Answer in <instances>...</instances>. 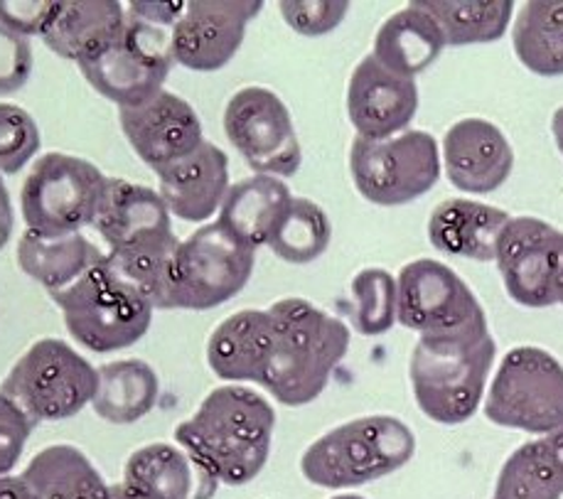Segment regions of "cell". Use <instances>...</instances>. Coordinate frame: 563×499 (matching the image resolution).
<instances>
[{
    "mask_svg": "<svg viewBox=\"0 0 563 499\" xmlns=\"http://www.w3.org/2000/svg\"><path fill=\"white\" fill-rule=\"evenodd\" d=\"M485 415L505 429L547 435L563 425V364L541 347L509 350L489 387Z\"/></svg>",
    "mask_w": 563,
    "mask_h": 499,
    "instance_id": "30bf717a",
    "label": "cell"
},
{
    "mask_svg": "<svg viewBox=\"0 0 563 499\" xmlns=\"http://www.w3.org/2000/svg\"><path fill=\"white\" fill-rule=\"evenodd\" d=\"M416 435L394 415H364L328 431L300 457L306 480L325 490H350L382 480L411 461Z\"/></svg>",
    "mask_w": 563,
    "mask_h": 499,
    "instance_id": "5b68a950",
    "label": "cell"
},
{
    "mask_svg": "<svg viewBox=\"0 0 563 499\" xmlns=\"http://www.w3.org/2000/svg\"><path fill=\"white\" fill-rule=\"evenodd\" d=\"M441 25L445 45H485L497 43L512 20L515 3L495 0V3H421Z\"/></svg>",
    "mask_w": 563,
    "mask_h": 499,
    "instance_id": "1f68e13d",
    "label": "cell"
},
{
    "mask_svg": "<svg viewBox=\"0 0 563 499\" xmlns=\"http://www.w3.org/2000/svg\"><path fill=\"white\" fill-rule=\"evenodd\" d=\"M495 355L497 345L487 325L445 335H421L409 364L419 409L443 425L471 421L483 403Z\"/></svg>",
    "mask_w": 563,
    "mask_h": 499,
    "instance_id": "3957f363",
    "label": "cell"
},
{
    "mask_svg": "<svg viewBox=\"0 0 563 499\" xmlns=\"http://www.w3.org/2000/svg\"><path fill=\"white\" fill-rule=\"evenodd\" d=\"M563 483L544 441H529L507 457L495 499H561Z\"/></svg>",
    "mask_w": 563,
    "mask_h": 499,
    "instance_id": "d6a6232c",
    "label": "cell"
},
{
    "mask_svg": "<svg viewBox=\"0 0 563 499\" xmlns=\"http://www.w3.org/2000/svg\"><path fill=\"white\" fill-rule=\"evenodd\" d=\"M396 320L421 335H445L487 325L485 310L451 266L416 258L396 278Z\"/></svg>",
    "mask_w": 563,
    "mask_h": 499,
    "instance_id": "4fadbf2b",
    "label": "cell"
},
{
    "mask_svg": "<svg viewBox=\"0 0 563 499\" xmlns=\"http://www.w3.org/2000/svg\"><path fill=\"white\" fill-rule=\"evenodd\" d=\"M268 310H239L219 322L207 342L210 369L224 381H254L261 387L271 352Z\"/></svg>",
    "mask_w": 563,
    "mask_h": 499,
    "instance_id": "cb8c5ba5",
    "label": "cell"
},
{
    "mask_svg": "<svg viewBox=\"0 0 563 499\" xmlns=\"http://www.w3.org/2000/svg\"><path fill=\"white\" fill-rule=\"evenodd\" d=\"M541 441H544L547 451L551 453V457H554L556 470H559V475H561V483H563V425H561V429H556V431L547 433L544 439H541Z\"/></svg>",
    "mask_w": 563,
    "mask_h": 499,
    "instance_id": "60d3db41",
    "label": "cell"
},
{
    "mask_svg": "<svg viewBox=\"0 0 563 499\" xmlns=\"http://www.w3.org/2000/svg\"><path fill=\"white\" fill-rule=\"evenodd\" d=\"M274 332L264 387L284 407H306L325 391L350 350V330L340 318L303 298H284L268 308Z\"/></svg>",
    "mask_w": 563,
    "mask_h": 499,
    "instance_id": "7a4b0ae2",
    "label": "cell"
},
{
    "mask_svg": "<svg viewBox=\"0 0 563 499\" xmlns=\"http://www.w3.org/2000/svg\"><path fill=\"white\" fill-rule=\"evenodd\" d=\"M290 200L294 195L284 180L274 175H252L229 187L217 222L246 246H268Z\"/></svg>",
    "mask_w": 563,
    "mask_h": 499,
    "instance_id": "d4e9b609",
    "label": "cell"
},
{
    "mask_svg": "<svg viewBox=\"0 0 563 499\" xmlns=\"http://www.w3.org/2000/svg\"><path fill=\"white\" fill-rule=\"evenodd\" d=\"M512 220L505 210L473 200H445L435 207L429 220V239L441 254L495 262L497 239Z\"/></svg>",
    "mask_w": 563,
    "mask_h": 499,
    "instance_id": "603a6c76",
    "label": "cell"
},
{
    "mask_svg": "<svg viewBox=\"0 0 563 499\" xmlns=\"http://www.w3.org/2000/svg\"><path fill=\"white\" fill-rule=\"evenodd\" d=\"M170 210L161 192L145 185L109 178L93 229L109 246V256L175 242Z\"/></svg>",
    "mask_w": 563,
    "mask_h": 499,
    "instance_id": "ac0fdd59",
    "label": "cell"
},
{
    "mask_svg": "<svg viewBox=\"0 0 563 499\" xmlns=\"http://www.w3.org/2000/svg\"><path fill=\"white\" fill-rule=\"evenodd\" d=\"M99 372L65 340H37L20 357L0 391L35 423L65 421L93 401Z\"/></svg>",
    "mask_w": 563,
    "mask_h": 499,
    "instance_id": "9c48e42d",
    "label": "cell"
},
{
    "mask_svg": "<svg viewBox=\"0 0 563 499\" xmlns=\"http://www.w3.org/2000/svg\"><path fill=\"white\" fill-rule=\"evenodd\" d=\"M264 10L258 0H195L173 25V57L195 71H217L234 59L246 27Z\"/></svg>",
    "mask_w": 563,
    "mask_h": 499,
    "instance_id": "9a60e30c",
    "label": "cell"
},
{
    "mask_svg": "<svg viewBox=\"0 0 563 499\" xmlns=\"http://www.w3.org/2000/svg\"><path fill=\"white\" fill-rule=\"evenodd\" d=\"M13 226H15V214H13V202H10V192L3 182V175H0V248H5V244L13 236Z\"/></svg>",
    "mask_w": 563,
    "mask_h": 499,
    "instance_id": "f35d334b",
    "label": "cell"
},
{
    "mask_svg": "<svg viewBox=\"0 0 563 499\" xmlns=\"http://www.w3.org/2000/svg\"><path fill=\"white\" fill-rule=\"evenodd\" d=\"M224 131L256 175L290 178L303 163L290 111L266 87H244L227 101Z\"/></svg>",
    "mask_w": 563,
    "mask_h": 499,
    "instance_id": "7c38bea8",
    "label": "cell"
},
{
    "mask_svg": "<svg viewBox=\"0 0 563 499\" xmlns=\"http://www.w3.org/2000/svg\"><path fill=\"white\" fill-rule=\"evenodd\" d=\"M332 499H364V497H360V495H338V497H332Z\"/></svg>",
    "mask_w": 563,
    "mask_h": 499,
    "instance_id": "ee69618b",
    "label": "cell"
},
{
    "mask_svg": "<svg viewBox=\"0 0 563 499\" xmlns=\"http://www.w3.org/2000/svg\"><path fill=\"white\" fill-rule=\"evenodd\" d=\"M158 180L170 214L200 224L214 217L229 192V158L219 145L205 141L187 158L158 170Z\"/></svg>",
    "mask_w": 563,
    "mask_h": 499,
    "instance_id": "ffe728a7",
    "label": "cell"
},
{
    "mask_svg": "<svg viewBox=\"0 0 563 499\" xmlns=\"http://www.w3.org/2000/svg\"><path fill=\"white\" fill-rule=\"evenodd\" d=\"M91 407L99 419L129 425L148 415L161 397L158 374L143 359H117L103 364Z\"/></svg>",
    "mask_w": 563,
    "mask_h": 499,
    "instance_id": "83f0119b",
    "label": "cell"
},
{
    "mask_svg": "<svg viewBox=\"0 0 563 499\" xmlns=\"http://www.w3.org/2000/svg\"><path fill=\"white\" fill-rule=\"evenodd\" d=\"M33 45L30 37L0 20V97H10L27 85L33 75Z\"/></svg>",
    "mask_w": 563,
    "mask_h": 499,
    "instance_id": "d590c367",
    "label": "cell"
},
{
    "mask_svg": "<svg viewBox=\"0 0 563 499\" xmlns=\"http://www.w3.org/2000/svg\"><path fill=\"white\" fill-rule=\"evenodd\" d=\"M551 131H554L556 145H559V151H561V155H563V107L556 109L554 119H551Z\"/></svg>",
    "mask_w": 563,
    "mask_h": 499,
    "instance_id": "7bdbcfd3",
    "label": "cell"
},
{
    "mask_svg": "<svg viewBox=\"0 0 563 499\" xmlns=\"http://www.w3.org/2000/svg\"><path fill=\"white\" fill-rule=\"evenodd\" d=\"M126 20V8L113 0L55 3L40 37L55 55L87 65L117 43Z\"/></svg>",
    "mask_w": 563,
    "mask_h": 499,
    "instance_id": "7402d4cb",
    "label": "cell"
},
{
    "mask_svg": "<svg viewBox=\"0 0 563 499\" xmlns=\"http://www.w3.org/2000/svg\"><path fill=\"white\" fill-rule=\"evenodd\" d=\"M35 425L37 423L18 403L0 391V477H8L20 463V455H23Z\"/></svg>",
    "mask_w": 563,
    "mask_h": 499,
    "instance_id": "8d00e7d4",
    "label": "cell"
},
{
    "mask_svg": "<svg viewBox=\"0 0 563 499\" xmlns=\"http://www.w3.org/2000/svg\"><path fill=\"white\" fill-rule=\"evenodd\" d=\"M109 178L97 165L67 153H45L27 173L20 210L30 232L43 236L79 234L93 226Z\"/></svg>",
    "mask_w": 563,
    "mask_h": 499,
    "instance_id": "52a82bcc",
    "label": "cell"
},
{
    "mask_svg": "<svg viewBox=\"0 0 563 499\" xmlns=\"http://www.w3.org/2000/svg\"><path fill=\"white\" fill-rule=\"evenodd\" d=\"M512 43L521 65L541 77L563 75V3H525L512 27Z\"/></svg>",
    "mask_w": 563,
    "mask_h": 499,
    "instance_id": "f546056e",
    "label": "cell"
},
{
    "mask_svg": "<svg viewBox=\"0 0 563 499\" xmlns=\"http://www.w3.org/2000/svg\"><path fill=\"white\" fill-rule=\"evenodd\" d=\"M278 10L288 27L296 30L298 35L318 37L332 33L345 20L350 3H342V0L338 3H296V0H288V3H280Z\"/></svg>",
    "mask_w": 563,
    "mask_h": 499,
    "instance_id": "74e56055",
    "label": "cell"
},
{
    "mask_svg": "<svg viewBox=\"0 0 563 499\" xmlns=\"http://www.w3.org/2000/svg\"><path fill=\"white\" fill-rule=\"evenodd\" d=\"M416 109L419 87L413 79L394 75L374 55H367L354 67L347 87V113L360 138H394L413 121Z\"/></svg>",
    "mask_w": 563,
    "mask_h": 499,
    "instance_id": "e0dca14e",
    "label": "cell"
},
{
    "mask_svg": "<svg viewBox=\"0 0 563 499\" xmlns=\"http://www.w3.org/2000/svg\"><path fill=\"white\" fill-rule=\"evenodd\" d=\"M37 121L23 107L0 101V175H15L40 151Z\"/></svg>",
    "mask_w": 563,
    "mask_h": 499,
    "instance_id": "e575fe53",
    "label": "cell"
},
{
    "mask_svg": "<svg viewBox=\"0 0 563 499\" xmlns=\"http://www.w3.org/2000/svg\"><path fill=\"white\" fill-rule=\"evenodd\" d=\"M119 123L135 155L155 173L187 158L205 143L197 111L165 89L139 107L119 109Z\"/></svg>",
    "mask_w": 563,
    "mask_h": 499,
    "instance_id": "2e32d148",
    "label": "cell"
},
{
    "mask_svg": "<svg viewBox=\"0 0 563 499\" xmlns=\"http://www.w3.org/2000/svg\"><path fill=\"white\" fill-rule=\"evenodd\" d=\"M183 10L185 3H131L121 37L101 57L79 65L81 75L119 109L153 99L175 65L173 25Z\"/></svg>",
    "mask_w": 563,
    "mask_h": 499,
    "instance_id": "277c9868",
    "label": "cell"
},
{
    "mask_svg": "<svg viewBox=\"0 0 563 499\" xmlns=\"http://www.w3.org/2000/svg\"><path fill=\"white\" fill-rule=\"evenodd\" d=\"M123 483L153 499H212L219 480L200 457L183 445L151 443L135 451Z\"/></svg>",
    "mask_w": 563,
    "mask_h": 499,
    "instance_id": "44dd1931",
    "label": "cell"
},
{
    "mask_svg": "<svg viewBox=\"0 0 563 499\" xmlns=\"http://www.w3.org/2000/svg\"><path fill=\"white\" fill-rule=\"evenodd\" d=\"M332 224L320 204L308 197H294L268 248L286 264H312L328 252Z\"/></svg>",
    "mask_w": 563,
    "mask_h": 499,
    "instance_id": "4dcf8cb0",
    "label": "cell"
},
{
    "mask_svg": "<svg viewBox=\"0 0 563 499\" xmlns=\"http://www.w3.org/2000/svg\"><path fill=\"white\" fill-rule=\"evenodd\" d=\"M445 173L457 190L487 195L503 187L515 168V153L507 136L485 119L453 123L443 141Z\"/></svg>",
    "mask_w": 563,
    "mask_h": 499,
    "instance_id": "d6986e66",
    "label": "cell"
},
{
    "mask_svg": "<svg viewBox=\"0 0 563 499\" xmlns=\"http://www.w3.org/2000/svg\"><path fill=\"white\" fill-rule=\"evenodd\" d=\"M107 254L81 234L43 236L37 232H23L18 242V266L35 284L45 286L49 293L65 290L67 286L99 266Z\"/></svg>",
    "mask_w": 563,
    "mask_h": 499,
    "instance_id": "4316f807",
    "label": "cell"
},
{
    "mask_svg": "<svg viewBox=\"0 0 563 499\" xmlns=\"http://www.w3.org/2000/svg\"><path fill=\"white\" fill-rule=\"evenodd\" d=\"M445 49L441 25L421 3H411L387 18L374 37V59L394 75L413 79L429 69Z\"/></svg>",
    "mask_w": 563,
    "mask_h": 499,
    "instance_id": "484cf974",
    "label": "cell"
},
{
    "mask_svg": "<svg viewBox=\"0 0 563 499\" xmlns=\"http://www.w3.org/2000/svg\"><path fill=\"white\" fill-rule=\"evenodd\" d=\"M0 499H37L23 477H0Z\"/></svg>",
    "mask_w": 563,
    "mask_h": 499,
    "instance_id": "ab89813d",
    "label": "cell"
},
{
    "mask_svg": "<svg viewBox=\"0 0 563 499\" xmlns=\"http://www.w3.org/2000/svg\"><path fill=\"white\" fill-rule=\"evenodd\" d=\"M350 173L364 200L399 207L419 200L441 178L438 141L426 131H404L387 141L354 138Z\"/></svg>",
    "mask_w": 563,
    "mask_h": 499,
    "instance_id": "8fae6325",
    "label": "cell"
},
{
    "mask_svg": "<svg viewBox=\"0 0 563 499\" xmlns=\"http://www.w3.org/2000/svg\"><path fill=\"white\" fill-rule=\"evenodd\" d=\"M256 266V248L212 222L177 244L165 310H212L242 293Z\"/></svg>",
    "mask_w": 563,
    "mask_h": 499,
    "instance_id": "ba28073f",
    "label": "cell"
},
{
    "mask_svg": "<svg viewBox=\"0 0 563 499\" xmlns=\"http://www.w3.org/2000/svg\"><path fill=\"white\" fill-rule=\"evenodd\" d=\"M23 480L37 499H111V485L75 445H49L27 463Z\"/></svg>",
    "mask_w": 563,
    "mask_h": 499,
    "instance_id": "f1b7e54d",
    "label": "cell"
},
{
    "mask_svg": "<svg viewBox=\"0 0 563 499\" xmlns=\"http://www.w3.org/2000/svg\"><path fill=\"white\" fill-rule=\"evenodd\" d=\"M111 499H153V497L133 490V487H129L126 483H119V485H111Z\"/></svg>",
    "mask_w": 563,
    "mask_h": 499,
    "instance_id": "b9f144b4",
    "label": "cell"
},
{
    "mask_svg": "<svg viewBox=\"0 0 563 499\" xmlns=\"http://www.w3.org/2000/svg\"><path fill=\"white\" fill-rule=\"evenodd\" d=\"M65 315L69 335L97 355L135 345L153 322V306L107 258L77 284L49 293Z\"/></svg>",
    "mask_w": 563,
    "mask_h": 499,
    "instance_id": "8992f818",
    "label": "cell"
},
{
    "mask_svg": "<svg viewBox=\"0 0 563 499\" xmlns=\"http://www.w3.org/2000/svg\"><path fill=\"white\" fill-rule=\"evenodd\" d=\"M495 262L515 303L563 306V232L537 217H512L497 239Z\"/></svg>",
    "mask_w": 563,
    "mask_h": 499,
    "instance_id": "5bb4252c",
    "label": "cell"
},
{
    "mask_svg": "<svg viewBox=\"0 0 563 499\" xmlns=\"http://www.w3.org/2000/svg\"><path fill=\"white\" fill-rule=\"evenodd\" d=\"M276 429V411L254 389L219 387L192 419L175 429L177 445L210 467L227 487H242L264 470Z\"/></svg>",
    "mask_w": 563,
    "mask_h": 499,
    "instance_id": "6da1fadb",
    "label": "cell"
},
{
    "mask_svg": "<svg viewBox=\"0 0 563 499\" xmlns=\"http://www.w3.org/2000/svg\"><path fill=\"white\" fill-rule=\"evenodd\" d=\"M352 322L360 335H384L396 322V278L384 268H364L352 278Z\"/></svg>",
    "mask_w": 563,
    "mask_h": 499,
    "instance_id": "836d02e7",
    "label": "cell"
}]
</instances>
